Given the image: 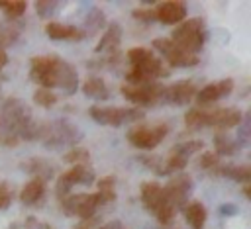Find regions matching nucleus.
Here are the masks:
<instances>
[{
  "label": "nucleus",
  "mask_w": 251,
  "mask_h": 229,
  "mask_svg": "<svg viewBox=\"0 0 251 229\" xmlns=\"http://www.w3.org/2000/svg\"><path fill=\"white\" fill-rule=\"evenodd\" d=\"M214 174L229 178V180H235V182H243V184H249V180H251L249 164H218Z\"/></svg>",
  "instance_id": "5701e85b"
},
{
  "label": "nucleus",
  "mask_w": 251,
  "mask_h": 229,
  "mask_svg": "<svg viewBox=\"0 0 251 229\" xmlns=\"http://www.w3.org/2000/svg\"><path fill=\"white\" fill-rule=\"evenodd\" d=\"M202 149H204V143L198 141V139L175 145V147L169 151L167 159L163 160V172H165V174H171V172L182 170V168L186 166V162H188V157L194 155V153H198V151H202Z\"/></svg>",
  "instance_id": "2eb2a0df"
},
{
  "label": "nucleus",
  "mask_w": 251,
  "mask_h": 229,
  "mask_svg": "<svg viewBox=\"0 0 251 229\" xmlns=\"http://www.w3.org/2000/svg\"><path fill=\"white\" fill-rule=\"evenodd\" d=\"M196 92H198V86L194 80H178L171 86H165L161 102L171 106H184L196 96Z\"/></svg>",
  "instance_id": "dca6fc26"
},
{
  "label": "nucleus",
  "mask_w": 251,
  "mask_h": 229,
  "mask_svg": "<svg viewBox=\"0 0 251 229\" xmlns=\"http://www.w3.org/2000/svg\"><path fill=\"white\" fill-rule=\"evenodd\" d=\"M218 164H220V159H218L216 153H204L198 160V166L204 168V170H210V172H214Z\"/></svg>",
  "instance_id": "72a5a7b5"
},
{
  "label": "nucleus",
  "mask_w": 251,
  "mask_h": 229,
  "mask_svg": "<svg viewBox=\"0 0 251 229\" xmlns=\"http://www.w3.org/2000/svg\"><path fill=\"white\" fill-rule=\"evenodd\" d=\"M139 196H141V202L143 206L147 207V211L165 227V225H171L176 211L171 207V204L167 202L165 194H163V186L159 182H143L139 186Z\"/></svg>",
  "instance_id": "0eeeda50"
},
{
  "label": "nucleus",
  "mask_w": 251,
  "mask_h": 229,
  "mask_svg": "<svg viewBox=\"0 0 251 229\" xmlns=\"http://www.w3.org/2000/svg\"><path fill=\"white\" fill-rule=\"evenodd\" d=\"M12 200H14V194H12L10 186L4 180H0V209H8Z\"/></svg>",
  "instance_id": "f704fd0d"
},
{
  "label": "nucleus",
  "mask_w": 251,
  "mask_h": 229,
  "mask_svg": "<svg viewBox=\"0 0 251 229\" xmlns=\"http://www.w3.org/2000/svg\"><path fill=\"white\" fill-rule=\"evenodd\" d=\"M96 186H98L96 194H98L102 206H106V204H110V202L116 200V178H114L112 174H108V176L96 180Z\"/></svg>",
  "instance_id": "bb28decb"
},
{
  "label": "nucleus",
  "mask_w": 251,
  "mask_h": 229,
  "mask_svg": "<svg viewBox=\"0 0 251 229\" xmlns=\"http://www.w3.org/2000/svg\"><path fill=\"white\" fill-rule=\"evenodd\" d=\"M169 133V125L167 123H153V125H135L127 131V141L135 147V149H155Z\"/></svg>",
  "instance_id": "9b49d317"
},
{
  "label": "nucleus",
  "mask_w": 251,
  "mask_h": 229,
  "mask_svg": "<svg viewBox=\"0 0 251 229\" xmlns=\"http://www.w3.org/2000/svg\"><path fill=\"white\" fill-rule=\"evenodd\" d=\"M39 123L41 121H37L31 115V110L20 98H6L2 102V110H0L2 135H0V139L4 141V145L14 147L20 141H37Z\"/></svg>",
  "instance_id": "f03ea898"
},
{
  "label": "nucleus",
  "mask_w": 251,
  "mask_h": 229,
  "mask_svg": "<svg viewBox=\"0 0 251 229\" xmlns=\"http://www.w3.org/2000/svg\"><path fill=\"white\" fill-rule=\"evenodd\" d=\"M33 102L41 108H51L57 104V96L53 94V90H47V88H37L35 94H33Z\"/></svg>",
  "instance_id": "473e14b6"
},
{
  "label": "nucleus",
  "mask_w": 251,
  "mask_h": 229,
  "mask_svg": "<svg viewBox=\"0 0 251 229\" xmlns=\"http://www.w3.org/2000/svg\"><path fill=\"white\" fill-rule=\"evenodd\" d=\"M20 168L24 172H27L29 176H33L37 180H43V182H47V180H51L55 176V164H51V162H47L45 159H39V157L24 160L20 164Z\"/></svg>",
  "instance_id": "412c9836"
},
{
  "label": "nucleus",
  "mask_w": 251,
  "mask_h": 229,
  "mask_svg": "<svg viewBox=\"0 0 251 229\" xmlns=\"http://www.w3.org/2000/svg\"><path fill=\"white\" fill-rule=\"evenodd\" d=\"M127 61L131 69L126 74V82H151L169 76V69L163 61L145 47H131L127 51Z\"/></svg>",
  "instance_id": "20e7f679"
},
{
  "label": "nucleus",
  "mask_w": 251,
  "mask_h": 229,
  "mask_svg": "<svg viewBox=\"0 0 251 229\" xmlns=\"http://www.w3.org/2000/svg\"><path fill=\"white\" fill-rule=\"evenodd\" d=\"M45 33H47V37H51L55 41H80V39L86 37L82 27L67 25V23H61V22H49L45 25Z\"/></svg>",
  "instance_id": "6ab92c4d"
},
{
  "label": "nucleus",
  "mask_w": 251,
  "mask_h": 229,
  "mask_svg": "<svg viewBox=\"0 0 251 229\" xmlns=\"http://www.w3.org/2000/svg\"><path fill=\"white\" fill-rule=\"evenodd\" d=\"M120 43H122V25L116 23V22H110V25L106 27L102 39L94 47V53H98V55L118 53L120 51Z\"/></svg>",
  "instance_id": "aec40b11"
},
{
  "label": "nucleus",
  "mask_w": 251,
  "mask_h": 229,
  "mask_svg": "<svg viewBox=\"0 0 251 229\" xmlns=\"http://www.w3.org/2000/svg\"><path fill=\"white\" fill-rule=\"evenodd\" d=\"M131 16L139 22H145V23H151L155 22V14H153V8H135L131 12Z\"/></svg>",
  "instance_id": "c9c22d12"
},
{
  "label": "nucleus",
  "mask_w": 251,
  "mask_h": 229,
  "mask_svg": "<svg viewBox=\"0 0 251 229\" xmlns=\"http://www.w3.org/2000/svg\"><path fill=\"white\" fill-rule=\"evenodd\" d=\"M214 149H216V155L233 157L241 151V143H239V139L231 137L227 131H218L214 135Z\"/></svg>",
  "instance_id": "4be33fe9"
},
{
  "label": "nucleus",
  "mask_w": 251,
  "mask_h": 229,
  "mask_svg": "<svg viewBox=\"0 0 251 229\" xmlns=\"http://www.w3.org/2000/svg\"><path fill=\"white\" fill-rule=\"evenodd\" d=\"M0 31H2V25H0Z\"/></svg>",
  "instance_id": "37998d69"
},
{
  "label": "nucleus",
  "mask_w": 251,
  "mask_h": 229,
  "mask_svg": "<svg viewBox=\"0 0 251 229\" xmlns=\"http://www.w3.org/2000/svg\"><path fill=\"white\" fill-rule=\"evenodd\" d=\"M88 115L96 123L112 125V127H120V125H127V123L143 119L141 108H120V106H110V108L92 106V108H88Z\"/></svg>",
  "instance_id": "6e6552de"
},
{
  "label": "nucleus",
  "mask_w": 251,
  "mask_h": 229,
  "mask_svg": "<svg viewBox=\"0 0 251 229\" xmlns=\"http://www.w3.org/2000/svg\"><path fill=\"white\" fill-rule=\"evenodd\" d=\"M6 63H8V53L0 47V72H2V69L6 67Z\"/></svg>",
  "instance_id": "ea45409f"
},
{
  "label": "nucleus",
  "mask_w": 251,
  "mask_h": 229,
  "mask_svg": "<svg viewBox=\"0 0 251 229\" xmlns=\"http://www.w3.org/2000/svg\"><path fill=\"white\" fill-rule=\"evenodd\" d=\"M192 188H194L192 178L188 174H184V172H178L173 178H169V182L163 186V194H165L167 202L171 204V207L175 211H178L188 204Z\"/></svg>",
  "instance_id": "ddd939ff"
},
{
  "label": "nucleus",
  "mask_w": 251,
  "mask_h": 229,
  "mask_svg": "<svg viewBox=\"0 0 251 229\" xmlns=\"http://www.w3.org/2000/svg\"><path fill=\"white\" fill-rule=\"evenodd\" d=\"M82 92L86 98H92V100H108V96H110V90H108L104 78H100V76L86 78L82 84Z\"/></svg>",
  "instance_id": "a878e982"
},
{
  "label": "nucleus",
  "mask_w": 251,
  "mask_h": 229,
  "mask_svg": "<svg viewBox=\"0 0 251 229\" xmlns=\"http://www.w3.org/2000/svg\"><path fill=\"white\" fill-rule=\"evenodd\" d=\"M231 90H233V80L231 78H222V80H214V82L206 84L204 88H200L194 98H196L198 104L204 106V104H212V102H216L220 98L229 96Z\"/></svg>",
  "instance_id": "a211bd4d"
},
{
  "label": "nucleus",
  "mask_w": 251,
  "mask_h": 229,
  "mask_svg": "<svg viewBox=\"0 0 251 229\" xmlns=\"http://www.w3.org/2000/svg\"><path fill=\"white\" fill-rule=\"evenodd\" d=\"M63 160H65V162H71V164H88L90 153H88L84 147L76 145V147H73L69 153L63 155Z\"/></svg>",
  "instance_id": "7c9ffc66"
},
{
  "label": "nucleus",
  "mask_w": 251,
  "mask_h": 229,
  "mask_svg": "<svg viewBox=\"0 0 251 229\" xmlns=\"http://www.w3.org/2000/svg\"><path fill=\"white\" fill-rule=\"evenodd\" d=\"M29 80L39 88H59L63 94H75L78 88L76 69L55 55H37L29 59Z\"/></svg>",
  "instance_id": "f257e3e1"
},
{
  "label": "nucleus",
  "mask_w": 251,
  "mask_h": 229,
  "mask_svg": "<svg viewBox=\"0 0 251 229\" xmlns=\"http://www.w3.org/2000/svg\"><path fill=\"white\" fill-rule=\"evenodd\" d=\"M61 8H63V2H59V0H37L35 2V12L43 20L53 18Z\"/></svg>",
  "instance_id": "c756f323"
},
{
  "label": "nucleus",
  "mask_w": 251,
  "mask_h": 229,
  "mask_svg": "<svg viewBox=\"0 0 251 229\" xmlns=\"http://www.w3.org/2000/svg\"><path fill=\"white\" fill-rule=\"evenodd\" d=\"M84 33L88 35V33H96L100 27H104L106 25V16H104V12L100 10V8H96V6H92L88 12H86V18H84Z\"/></svg>",
  "instance_id": "cd10ccee"
},
{
  "label": "nucleus",
  "mask_w": 251,
  "mask_h": 229,
  "mask_svg": "<svg viewBox=\"0 0 251 229\" xmlns=\"http://www.w3.org/2000/svg\"><path fill=\"white\" fill-rule=\"evenodd\" d=\"M96 182V174L94 170L90 168V164H73L67 172H63L59 178H57V184H55V194L59 200L67 198L71 194V188L75 184H94Z\"/></svg>",
  "instance_id": "f8f14e48"
},
{
  "label": "nucleus",
  "mask_w": 251,
  "mask_h": 229,
  "mask_svg": "<svg viewBox=\"0 0 251 229\" xmlns=\"http://www.w3.org/2000/svg\"><path fill=\"white\" fill-rule=\"evenodd\" d=\"M147 229H173V227H171V225H165V227L159 225V227H147Z\"/></svg>",
  "instance_id": "79ce46f5"
},
{
  "label": "nucleus",
  "mask_w": 251,
  "mask_h": 229,
  "mask_svg": "<svg viewBox=\"0 0 251 229\" xmlns=\"http://www.w3.org/2000/svg\"><path fill=\"white\" fill-rule=\"evenodd\" d=\"M243 121V112L239 108H216V110H188L184 114V125L188 131L202 127H214L218 131H227Z\"/></svg>",
  "instance_id": "7ed1b4c3"
},
{
  "label": "nucleus",
  "mask_w": 251,
  "mask_h": 229,
  "mask_svg": "<svg viewBox=\"0 0 251 229\" xmlns=\"http://www.w3.org/2000/svg\"><path fill=\"white\" fill-rule=\"evenodd\" d=\"M176 47H180L182 51L190 53V55H198L208 39V27L206 22L202 18H188L184 22H180L171 37H169Z\"/></svg>",
  "instance_id": "423d86ee"
},
{
  "label": "nucleus",
  "mask_w": 251,
  "mask_h": 229,
  "mask_svg": "<svg viewBox=\"0 0 251 229\" xmlns=\"http://www.w3.org/2000/svg\"><path fill=\"white\" fill-rule=\"evenodd\" d=\"M0 10L6 14L8 20L14 22L16 18H20V16L25 14L27 2H24V0H0Z\"/></svg>",
  "instance_id": "c85d7f7f"
},
{
  "label": "nucleus",
  "mask_w": 251,
  "mask_h": 229,
  "mask_svg": "<svg viewBox=\"0 0 251 229\" xmlns=\"http://www.w3.org/2000/svg\"><path fill=\"white\" fill-rule=\"evenodd\" d=\"M218 211H220V215H235L237 213V206H233V204H222L218 207Z\"/></svg>",
  "instance_id": "4c0bfd02"
},
{
  "label": "nucleus",
  "mask_w": 251,
  "mask_h": 229,
  "mask_svg": "<svg viewBox=\"0 0 251 229\" xmlns=\"http://www.w3.org/2000/svg\"><path fill=\"white\" fill-rule=\"evenodd\" d=\"M243 194H245V198H251V188H249V184H243Z\"/></svg>",
  "instance_id": "a19ab883"
},
{
  "label": "nucleus",
  "mask_w": 251,
  "mask_h": 229,
  "mask_svg": "<svg viewBox=\"0 0 251 229\" xmlns=\"http://www.w3.org/2000/svg\"><path fill=\"white\" fill-rule=\"evenodd\" d=\"M102 206L98 194H69L61 200V211L78 219H92L96 209Z\"/></svg>",
  "instance_id": "9d476101"
},
{
  "label": "nucleus",
  "mask_w": 251,
  "mask_h": 229,
  "mask_svg": "<svg viewBox=\"0 0 251 229\" xmlns=\"http://www.w3.org/2000/svg\"><path fill=\"white\" fill-rule=\"evenodd\" d=\"M82 131L69 119L57 117L47 123H39L37 141L43 143L45 149H61V147H76L82 141Z\"/></svg>",
  "instance_id": "39448f33"
},
{
  "label": "nucleus",
  "mask_w": 251,
  "mask_h": 229,
  "mask_svg": "<svg viewBox=\"0 0 251 229\" xmlns=\"http://www.w3.org/2000/svg\"><path fill=\"white\" fill-rule=\"evenodd\" d=\"M165 86L157 80L151 82H124L120 86V92L126 100H129L135 106H155L163 98Z\"/></svg>",
  "instance_id": "1a4fd4ad"
},
{
  "label": "nucleus",
  "mask_w": 251,
  "mask_h": 229,
  "mask_svg": "<svg viewBox=\"0 0 251 229\" xmlns=\"http://www.w3.org/2000/svg\"><path fill=\"white\" fill-rule=\"evenodd\" d=\"M153 49H157L163 55V59L169 63V67H173V69H188V67H196L200 63L198 55H190V53L182 51L169 37L153 39Z\"/></svg>",
  "instance_id": "4468645a"
},
{
  "label": "nucleus",
  "mask_w": 251,
  "mask_h": 229,
  "mask_svg": "<svg viewBox=\"0 0 251 229\" xmlns=\"http://www.w3.org/2000/svg\"><path fill=\"white\" fill-rule=\"evenodd\" d=\"M153 14H155V22H161L165 25H173V23H180L186 20V4L180 2V0H167V2H161L153 8Z\"/></svg>",
  "instance_id": "f3484780"
},
{
  "label": "nucleus",
  "mask_w": 251,
  "mask_h": 229,
  "mask_svg": "<svg viewBox=\"0 0 251 229\" xmlns=\"http://www.w3.org/2000/svg\"><path fill=\"white\" fill-rule=\"evenodd\" d=\"M8 229H55V227H53L51 223H47V221H41V219L29 215V217H25L24 221H14V223H10Z\"/></svg>",
  "instance_id": "2f4dec72"
},
{
  "label": "nucleus",
  "mask_w": 251,
  "mask_h": 229,
  "mask_svg": "<svg viewBox=\"0 0 251 229\" xmlns=\"http://www.w3.org/2000/svg\"><path fill=\"white\" fill-rule=\"evenodd\" d=\"M43 196H45V182L37 178H31L29 182H25L20 192V200L25 206H37L43 200Z\"/></svg>",
  "instance_id": "b1692460"
},
{
  "label": "nucleus",
  "mask_w": 251,
  "mask_h": 229,
  "mask_svg": "<svg viewBox=\"0 0 251 229\" xmlns=\"http://www.w3.org/2000/svg\"><path fill=\"white\" fill-rule=\"evenodd\" d=\"M182 209H184V217H186V223L190 225V229H204L208 211H206V206L202 202L192 200Z\"/></svg>",
  "instance_id": "393cba45"
},
{
  "label": "nucleus",
  "mask_w": 251,
  "mask_h": 229,
  "mask_svg": "<svg viewBox=\"0 0 251 229\" xmlns=\"http://www.w3.org/2000/svg\"><path fill=\"white\" fill-rule=\"evenodd\" d=\"M100 229H127V227H124V223H122V221H110V223L102 225Z\"/></svg>",
  "instance_id": "58836bf2"
},
{
  "label": "nucleus",
  "mask_w": 251,
  "mask_h": 229,
  "mask_svg": "<svg viewBox=\"0 0 251 229\" xmlns=\"http://www.w3.org/2000/svg\"><path fill=\"white\" fill-rule=\"evenodd\" d=\"M73 229H100L96 219H82L80 223H75Z\"/></svg>",
  "instance_id": "e433bc0d"
}]
</instances>
